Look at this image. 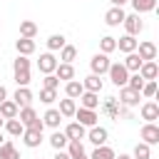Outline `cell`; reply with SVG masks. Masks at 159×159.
<instances>
[{
    "mask_svg": "<svg viewBox=\"0 0 159 159\" xmlns=\"http://www.w3.org/2000/svg\"><path fill=\"white\" fill-rule=\"evenodd\" d=\"M139 137H142V142L144 144H159V124L157 122H147L142 129H139Z\"/></svg>",
    "mask_w": 159,
    "mask_h": 159,
    "instance_id": "obj_3",
    "label": "cell"
},
{
    "mask_svg": "<svg viewBox=\"0 0 159 159\" xmlns=\"http://www.w3.org/2000/svg\"><path fill=\"white\" fill-rule=\"evenodd\" d=\"M55 77L57 80H75V67L70 65V62H57V67H55Z\"/></svg>",
    "mask_w": 159,
    "mask_h": 159,
    "instance_id": "obj_19",
    "label": "cell"
},
{
    "mask_svg": "<svg viewBox=\"0 0 159 159\" xmlns=\"http://www.w3.org/2000/svg\"><path fill=\"white\" fill-rule=\"evenodd\" d=\"M114 159H132V154H119V157H114Z\"/></svg>",
    "mask_w": 159,
    "mask_h": 159,
    "instance_id": "obj_48",
    "label": "cell"
},
{
    "mask_svg": "<svg viewBox=\"0 0 159 159\" xmlns=\"http://www.w3.org/2000/svg\"><path fill=\"white\" fill-rule=\"evenodd\" d=\"M122 25H124V30H127V35H139L142 30H144V22H142V17L137 15V12H132V15H124V20H122Z\"/></svg>",
    "mask_w": 159,
    "mask_h": 159,
    "instance_id": "obj_6",
    "label": "cell"
},
{
    "mask_svg": "<svg viewBox=\"0 0 159 159\" xmlns=\"http://www.w3.org/2000/svg\"><path fill=\"white\" fill-rule=\"evenodd\" d=\"M107 75H109V80H112L114 87H124L127 80H129V70H127L122 62H112L109 70H107Z\"/></svg>",
    "mask_w": 159,
    "mask_h": 159,
    "instance_id": "obj_1",
    "label": "cell"
},
{
    "mask_svg": "<svg viewBox=\"0 0 159 159\" xmlns=\"http://www.w3.org/2000/svg\"><path fill=\"white\" fill-rule=\"evenodd\" d=\"M139 94H142V97H147V99H154V97H157V80H147Z\"/></svg>",
    "mask_w": 159,
    "mask_h": 159,
    "instance_id": "obj_39",
    "label": "cell"
},
{
    "mask_svg": "<svg viewBox=\"0 0 159 159\" xmlns=\"http://www.w3.org/2000/svg\"><path fill=\"white\" fill-rule=\"evenodd\" d=\"M94 147H99V144H107V139H109V132L104 129V127H99V124H94V127H89V132L84 134Z\"/></svg>",
    "mask_w": 159,
    "mask_h": 159,
    "instance_id": "obj_10",
    "label": "cell"
},
{
    "mask_svg": "<svg viewBox=\"0 0 159 159\" xmlns=\"http://www.w3.org/2000/svg\"><path fill=\"white\" fill-rule=\"evenodd\" d=\"M139 114H142L144 122H157V119H159V104H157L154 99H147V102L139 107Z\"/></svg>",
    "mask_w": 159,
    "mask_h": 159,
    "instance_id": "obj_9",
    "label": "cell"
},
{
    "mask_svg": "<svg viewBox=\"0 0 159 159\" xmlns=\"http://www.w3.org/2000/svg\"><path fill=\"white\" fill-rule=\"evenodd\" d=\"M117 50V40L114 37H109V35H104L102 40H99V52H104V55H112Z\"/></svg>",
    "mask_w": 159,
    "mask_h": 159,
    "instance_id": "obj_38",
    "label": "cell"
},
{
    "mask_svg": "<svg viewBox=\"0 0 159 159\" xmlns=\"http://www.w3.org/2000/svg\"><path fill=\"white\" fill-rule=\"evenodd\" d=\"M75 119L82 124V127H94L97 124V109H87V107H77L75 109Z\"/></svg>",
    "mask_w": 159,
    "mask_h": 159,
    "instance_id": "obj_5",
    "label": "cell"
},
{
    "mask_svg": "<svg viewBox=\"0 0 159 159\" xmlns=\"http://www.w3.org/2000/svg\"><path fill=\"white\" fill-rule=\"evenodd\" d=\"M17 109H20V107H17L12 99H2V102H0V117H2V119L17 117Z\"/></svg>",
    "mask_w": 159,
    "mask_h": 159,
    "instance_id": "obj_22",
    "label": "cell"
},
{
    "mask_svg": "<svg viewBox=\"0 0 159 159\" xmlns=\"http://www.w3.org/2000/svg\"><path fill=\"white\" fill-rule=\"evenodd\" d=\"M144 62L147 60H157V45L152 42V40H142V42H137V50H134Z\"/></svg>",
    "mask_w": 159,
    "mask_h": 159,
    "instance_id": "obj_7",
    "label": "cell"
},
{
    "mask_svg": "<svg viewBox=\"0 0 159 159\" xmlns=\"http://www.w3.org/2000/svg\"><path fill=\"white\" fill-rule=\"evenodd\" d=\"M57 99V89H40V102H45V104H52Z\"/></svg>",
    "mask_w": 159,
    "mask_h": 159,
    "instance_id": "obj_42",
    "label": "cell"
},
{
    "mask_svg": "<svg viewBox=\"0 0 159 159\" xmlns=\"http://www.w3.org/2000/svg\"><path fill=\"white\" fill-rule=\"evenodd\" d=\"M2 124H5V119H2V117H0V129H2Z\"/></svg>",
    "mask_w": 159,
    "mask_h": 159,
    "instance_id": "obj_51",
    "label": "cell"
},
{
    "mask_svg": "<svg viewBox=\"0 0 159 159\" xmlns=\"http://www.w3.org/2000/svg\"><path fill=\"white\" fill-rule=\"evenodd\" d=\"M65 45H67V40H65L62 32H55V35L47 37V50H50V52H57V50H62Z\"/></svg>",
    "mask_w": 159,
    "mask_h": 159,
    "instance_id": "obj_26",
    "label": "cell"
},
{
    "mask_svg": "<svg viewBox=\"0 0 159 159\" xmlns=\"http://www.w3.org/2000/svg\"><path fill=\"white\" fill-rule=\"evenodd\" d=\"M0 159H20V152L12 142H2L0 144Z\"/></svg>",
    "mask_w": 159,
    "mask_h": 159,
    "instance_id": "obj_32",
    "label": "cell"
},
{
    "mask_svg": "<svg viewBox=\"0 0 159 159\" xmlns=\"http://www.w3.org/2000/svg\"><path fill=\"white\" fill-rule=\"evenodd\" d=\"M60 114L62 117H75V109H77V99H70V97H65V99H60Z\"/></svg>",
    "mask_w": 159,
    "mask_h": 159,
    "instance_id": "obj_27",
    "label": "cell"
},
{
    "mask_svg": "<svg viewBox=\"0 0 159 159\" xmlns=\"http://www.w3.org/2000/svg\"><path fill=\"white\" fill-rule=\"evenodd\" d=\"M12 102H15L17 107H27V104L32 102V92H30V87H17L15 94H12Z\"/></svg>",
    "mask_w": 159,
    "mask_h": 159,
    "instance_id": "obj_17",
    "label": "cell"
},
{
    "mask_svg": "<svg viewBox=\"0 0 159 159\" xmlns=\"http://www.w3.org/2000/svg\"><path fill=\"white\" fill-rule=\"evenodd\" d=\"M67 142H70V139H67V134H65V132H60V129H55V132H52V137H50V147H52L55 152H57V149H65V147H67Z\"/></svg>",
    "mask_w": 159,
    "mask_h": 159,
    "instance_id": "obj_29",
    "label": "cell"
},
{
    "mask_svg": "<svg viewBox=\"0 0 159 159\" xmlns=\"http://www.w3.org/2000/svg\"><path fill=\"white\" fill-rule=\"evenodd\" d=\"M55 67H57V57H55L52 52H42L40 60H37V70H40L42 75H52Z\"/></svg>",
    "mask_w": 159,
    "mask_h": 159,
    "instance_id": "obj_8",
    "label": "cell"
},
{
    "mask_svg": "<svg viewBox=\"0 0 159 159\" xmlns=\"http://www.w3.org/2000/svg\"><path fill=\"white\" fill-rule=\"evenodd\" d=\"M137 72L142 75L144 82H147V80H157V77H159V65H157L154 60H147V62H142V67H139Z\"/></svg>",
    "mask_w": 159,
    "mask_h": 159,
    "instance_id": "obj_11",
    "label": "cell"
},
{
    "mask_svg": "<svg viewBox=\"0 0 159 159\" xmlns=\"http://www.w3.org/2000/svg\"><path fill=\"white\" fill-rule=\"evenodd\" d=\"M139 99H142V94H139L137 89H129L127 84H124V87H119V99H117V102H119L122 107H137V104H139Z\"/></svg>",
    "mask_w": 159,
    "mask_h": 159,
    "instance_id": "obj_4",
    "label": "cell"
},
{
    "mask_svg": "<svg viewBox=\"0 0 159 159\" xmlns=\"http://www.w3.org/2000/svg\"><path fill=\"white\" fill-rule=\"evenodd\" d=\"M2 142H5V139H2V129H0V144H2Z\"/></svg>",
    "mask_w": 159,
    "mask_h": 159,
    "instance_id": "obj_49",
    "label": "cell"
},
{
    "mask_svg": "<svg viewBox=\"0 0 159 159\" xmlns=\"http://www.w3.org/2000/svg\"><path fill=\"white\" fill-rule=\"evenodd\" d=\"M77 99H80V107H87V109H97L99 107V92H87L84 89Z\"/></svg>",
    "mask_w": 159,
    "mask_h": 159,
    "instance_id": "obj_14",
    "label": "cell"
},
{
    "mask_svg": "<svg viewBox=\"0 0 159 159\" xmlns=\"http://www.w3.org/2000/svg\"><path fill=\"white\" fill-rule=\"evenodd\" d=\"M52 159H70V154H67L65 149H57V154H55Z\"/></svg>",
    "mask_w": 159,
    "mask_h": 159,
    "instance_id": "obj_45",
    "label": "cell"
},
{
    "mask_svg": "<svg viewBox=\"0 0 159 159\" xmlns=\"http://www.w3.org/2000/svg\"><path fill=\"white\" fill-rule=\"evenodd\" d=\"M35 35H37V25L32 20H22L20 22V37H32L35 40Z\"/></svg>",
    "mask_w": 159,
    "mask_h": 159,
    "instance_id": "obj_35",
    "label": "cell"
},
{
    "mask_svg": "<svg viewBox=\"0 0 159 159\" xmlns=\"http://www.w3.org/2000/svg\"><path fill=\"white\" fill-rule=\"evenodd\" d=\"M77 159H89V157H87V154H82V157H77Z\"/></svg>",
    "mask_w": 159,
    "mask_h": 159,
    "instance_id": "obj_50",
    "label": "cell"
},
{
    "mask_svg": "<svg viewBox=\"0 0 159 159\" xmlns=\"http://www.w3.org/2000/svg\"><path fill=\"white\" fill-rule=\"evenodd\" d=\"M5 132L7 134H12V137H22V132H25V124L17 119V117H12V119H5Z\"/></svg>",
    "mask_w": 159,
    "mask_h": 159,
    "instance_id": "obj_23",
    "label": "cell"
},
{
    "mask_svg": "<svg viewBox=\"0 0 159 159\" xmlns=\"http://www.w3.org/2000/svg\"><path fill=\"white\" fill-rule=\"evenodd\" d=\"M62 119H65V117H62V114H60V109H55V107H50V109L42 114V122H45V127H52V129H57Z\"/></svg>",
    "mask_w": 159,
    "mask_h": 159,
    "instance_id": "obj_18",
    "label": "cell"
},
{
    "mask_svg": "<svg viewBox=\"0 0 159 159\" xmlns=\"http://www.w3.org/2000/svg\"><path fill=\"white\" fill-rule=\"evenodd\" d=\"M17 119H20L25 127H30V124L37 119V112H35L30 104H27V107H20V109H17Z\"/></svg>",
    "mask_w": 159,
    "mask_h": 159,
    "instance_id": "obj_25",
    "label": "cell"
},
{
    "mask_svg": "<svg viewBox=\"0 0 159 159\" xmlns=\"http://www.w3.org/2000/svg\"><path fill=\"white\" fill-rule=\"evenodd\" d=\"M42 87H45V89H57V87H60V80L55 77V72L42 77Z\"/></svg>",
    "mask_w": 159,
    "mask_h": 159,
    "instance_id": "obj_44",
    "label": "cell"
},
{
    "mask_svg": "<svg viewBox=\"0 0 159 159\" xmlns=\"http://www.w3.org/2000/svg\"><path fill=\"white\" fill-rule=\"evenodd\" d=\"M137 42H139V40H137L134 35H122V37L117 40V50L124 52V55H127V52H134V50H137Z\"/></svg>",
    "mask_w": 159,
    "mask_h": 159,
    "instance_id": "obj_15",
    "label": "cell"
},
{
    "mask_svg": "<svg viewBox=\"0 0 159 159\" xmlns=\"http://www.w3.org/2000/svg\"><path fill=\"white\" fill-rule=\"evenodd\" d=\"M15 70H30V60L25 57V55H17L15 60H12V72Z\"/></svg>",
    "mask_w": 159,
    "mask_h": 159,
    "instance_id": "obj_43",
    "label": "cell"
},
{
    "mask_svg": "<svg viewBox=\"0 0 159 159\" xmlns=\"http://www.w3.org/2000/svg\"><path fill=\"white\" fill-rule=\"evenodd\" d=\"M75 60H77V47H75V45H65V47L60 50V62H70V65H72Z\"/></svg>",
    "mask_w": 159,
    "mask_h": 159,
    "instance_id": "obj_36",
    "label": "cell"
},
{
    "mask_svg": "<svg viewBox=\"0 0 159 159\" xmlns=\"http://www.w3.org/2000/svg\"><path fill=\"white\" fill-rule=\"evenodd\" d=\"M122 20H124V10H122V7H114V5H112V7L104 12V22H107L109 27H119Z\"/></svg>",
    "mask_w": 159,
    "mask_h": 159,
    "instance_id": "obj_12",
    "label": "cell"
},
{
    "mask_svg": "<svg viewBox=\"0 0 159 159\" xmlns=\"http://www.w3.org/2000/svg\"><path fill=\"white\" fill-rule=\"evenodd\" d=\"M142 62H144V60H142L137 52H127V57H124V62H122V65H124L129 72H137V70L142 67Z\"/></svg>",
    "mask_w": 159,
    "mask_h": 159,
    "instance_id": "obj_34",
    "label": "cell"
},
{
    "mask_svg": "<svg viewBox=\"0 0 159 159\" xmlns=\"http://www.w3.org/2000/svg\"><path fill=\"white\" fill-rule=\"evenodd\" d=\"M82 87H84L87 92H102V77H99V75H87V77L82 80Z\"/></svg>",
    "mask_w": 159,
    "mask_h": 159,
    "instance_id": "obj_24",
    "label": "cell"
},
{
    "mask_svg": "<svg viewBox=\"0 0 159 159\" xmlns=\"http://www.w3.org/2000/svg\"><path fill=\"white\" fill-rule=\"evenodd\" d=\"M117 154H114V149L112 147H107V144H99V147H94V152L89 154V159H114Z\"/></svg>",
    "mask_w": 159,
    "mask_h": 159,
    "instance_id": "obj_31",
    "label": "cell"
},
{
    "mask_svg": "<svg viewBox=\"0 0 159 159\" xmlns=\"http://www.w3.org/2000/svg\"><path fill=\"white\" fill-rule=\"evenodd\" d=\"M15 50H17V55H25V57H30V55L35 52V40H32V37H17V42H15Z\"/></svg>",
    "mask_w": 159,
    "mask_h": 159,
    "instance_id": "obj_16",
    "label": "cell"
},
{
    "mask_svg": "<svg viewBox=\"0 0 159 159\" xmlns=\"http://www.w3.org/2000/svg\"><path fill=\"white\" fill-rule=\"evenodd\" d=\"M127 87H129V89H137V92H142V87H144V80H142V75H139V72H132V75H129V80H127Z\"/></svg>",
    "mask_w": 159,
    "mask_h": 159,
    "instance_id": "obj_40",
    "label": "cell"
},
{
    "mask_svg": "<svg viewBox=\"0 0 159 159\" xmlns=\"http://www.w3.org/2000/svg\"><path fill=\"white\" fill-rule=\"evenodd\" d=\"M132 159H152V147L144 144V142H139L134 147V152H132Z\"/></svg>",
    "mask_w": 159,
    "mask_h": 159,
    "instance_id": "obj_37",
    "label": "cell"
},
{
    "mask_svg": "<svg viewBox=\"0 0 159 159\" xmlns=\"http://www.w3.org/2000/svg\"><path fill=\"white\" fill-rule=\"evenodd\" d=\"M65 134H67V139H84L87 127H82L80 122H70V124L65 127Z\"/></svg>",
    "mask_w": 159,
    "mask_h": 159,
    "instance_id": "obj_20",
    "label": "cell"
},
{
    "mask_svg": "<svg viewBox=\"0 0 159 159\" xmlns=\"http://www.w3.org/2000/svg\"><path fill=\"white\" fill-rule=\"evenodd\" d=\"M109 2H112L114 7H122V5H124V2H129V0H109Z\"/></svg>",
    "mask_w": 159,
    "mask_h": 159,
    "instance_id": "obj_47",
    "label": "cell"
},
{
    "mask_svg": "<svg viewBox=\"0 0 159 159\" xmlns=\"http://www.w3.org/2000/svg\"><path fill=\"white\" fill-rule=\"evenodd\" d=\"M82 92H84L82 82H77V80H67V82H65V97H70V99H77Z\"/></svg>",
    "mask_w": 159,
    "mask_h": 159,
    "instance_id": "obj_21",
    "label": "cell"
},
{
    "mask_svg": "<svg viewBox=\"0 0 159 159\" xmlns=\"http://www.w3.org/2000/svg\"><path fill=\"white\" fill-rule=\"evenodd\" d=\"M22 142H25V147L35 149V147H40V144H42V132L25 127V132H22Z\"/></svg>",
    "mask_w": 159,
    "mask_h": 159,
    "instance_id": "obj_13",
    "label": "cell"
},
{
    "mask_svg": "<svg viewBox=\"0 0 159 159\" xmlns=\"http://www.w3.org/2000/svg\"><path fill=\"white\" fill-rule=\"evenodd\" d=\"M109 55H104V52H97V55H92V60H89V70H92V75H107V70H109Z\"/></svg>",
    "mask_w": 159,
    "mask_h": 159,
    "instance_id": "obj_2",
    "label": "cell"
},
{
    "mask_svg": "<svg viewBox=\"0 0 159 159\" xmlns=\"http://www.w3.org/2000/svg\"><path fill=\"white\" fill-rule=\"evenodd\" d=\"M129 2H132V7H134L137 15H142V12H152V10L157 7V0H129Z\"/></svg>",
    "mask_w": 159,
    "mask_h": 159,
    "instance_id": "obj_33",
    "label": "cell"
},
{
    "mask_svg": "<svg viewBox=\"0 0 159 159\" xmlns=\"http://www.w3.org/2000/svg\"><path fill=\"white\" fill-rule=\"evenodd\" d=\"M65 149H67L70 159H77V157H82V154H84V144H82V139H70Z\"/></svg>",
    "mask_w": 159,
    "mask_h": 159,
    "instance_id": "obj_30",
    "label": "cell"
},
{
    "mask_svg": "<svg viewBox=\"0 0 159 159\" xmlns=\"http://www.w3.org/2000/svg\"><path fill=\"white\" fill-rule=\"evenodd\" d=\"M119 107H122V104L117 102V97H107V99H104V104H102V109H104L112 119H119Z\"/></svg>",
    "mask_w": 159,
    "mask_h": 159,
    "instance_id": "obj_28",
    "label": "cell"
},
{
    "mask_svg": "<svg viewBox=\"0 0 159 159\" xmlns=\"http://www.w3.org/2000/svg\"><path fill=\"white\" fill-rule=\"evenodd\" d=\"M2 99H7V89L0 84V102H2Z\"/></svg>",
    "mask_w": 159,
    "mask_h": 159,
    "instance_id": "obj_46",
    "label": "cell"
},
{
    "mask_svg": "<svg viewBox=\"0 0 159 159\" xmlns=\"http://www.w3.org/2000/svg\"><path fill=\"white\" fill-rule=\"evenodd\" d=\"M15 82H17V87H27L30 84V70H15Z\"/></svg>",
    "mask_w": 159,
    "mask_h": 159,
    "instance_id": "obj_41",
    "label": "cell"
}]
</instances>
